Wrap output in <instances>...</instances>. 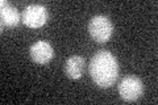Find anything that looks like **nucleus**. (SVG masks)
Wrapping results in <instances>:
<instances>
[{"label": "nucleus", "mask_w": 158, "mask_h": 105, "mask_svg": "<svg viewBox=\"0 0 158 105\" xmlns=\"http://www.w3.org/2000/svg\"><path fill=\"white\" fill-rule=\"evenodd\" d=\"M88 32L90 36L99 43H104L111 38L113 33V24L111 18L104 14H98L90 20L88 24Z\"/></svg>", "instance_id": "f03ea898"}, {"label": "nucleus", "mask_w": 158, "mask_h": 105, "mask_svg": "<svg viewBox=\"0 0 158 105\" xmlns=\"http://www.w3.org/2000/svg\"><path fill=\"white\" fill-rule=\"evenodd\" d=\"M118 93H120L121 99L128 103L136 101L144 93V83L138 76L128 75V76L123 78L118 84Z\"/></svg>", "instance_id": "7ed1b4c3"}, {"label": "nucleus", "mask_w": 158, "mask_h": 105, "mask_svg": "<svg viewBox=\"0 0 158 105\" xmlns=\"http://www.w3.org/2000/svg\"><path fill=\"white\" fill-rule=\"evenodd\" d=\"M118 64L115 55L108 50L95 53L90 62V75L94 83L100 88L111 87L117 79Z\"/></svg>", "instance_id": "f257e3e1"}, {"label": "nucleus", "mask_w": 158, "mask_h": 105, "mask_svg": "<svg viewBox=\"0 0 158 105\" xmlns=\"http://www.w3.org/2000/svg\"><path fill=\"white\" fill-rule=\"evenodd\" d=\"M49 13L41 4H29L23 12V22L29 28H41L48 21Z\"/></svg>", "instance_id": "20e7f679"}, {"label": "nucleus", "mask_w": 158, "mask_h": 105, "mask_svg": "<svg viewBox=\"0 0 158 105\" xmlns=\"http://www.w3.org/2000/svg\"><path fill=\"white\" fill-rule=\"evenodd\" d=\"M85 71V59L81 55H71L66 59L65 74L70 79H79Z\"/></svg>", "instance_id": "423d86ee"}, {"label": "nucleus", "mask_w": 158, "mask_h": 105, "mask_svg": "<svg viewBox=\"0 0 158 105\" xmlns=\"http://www.w3.org/2000/svg\"><path fill=\"white\" fill-rule=\"evenodd\" d=\"M29 54H31V58L33 59V62H36L38 64H46L52 61L54 51L50 42L42 39V41H37L32 45Z\"/></svg>", "instance_id": "39448f33"}, {"label": "nucleus", "mask_w": 158, "mask_h": 105, "mask_svg": "<svg viewBox=\"0 0 158 105\" xmlns=\"http://www.w3.org/2000/svg\"><path fill=\"white\" fill-rule=\"evenodd\" d=\"M0 6H2V11H0V14H2V26H4V25L11 28L16 26L20 21L17 9L13 6H11L8 2H6V0H2Z\"/></svg>", "instance_id": "0eeeda50"}]
</instances>
